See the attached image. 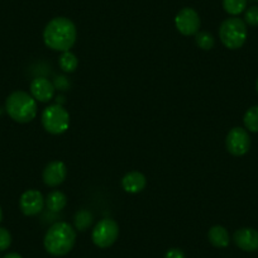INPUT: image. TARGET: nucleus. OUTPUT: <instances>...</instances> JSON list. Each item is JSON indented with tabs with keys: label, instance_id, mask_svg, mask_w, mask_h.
Segmentation results:
<instances>
[{
	"label": "nucleus",
	"instance_id": "1",
	"mask_svg": "<svg viewBox=\"0 0 258 258\" xmlns=\"http://www.w3.org/2000/svg\"><path fill=\"white\" fill-rule=\"evenodd\" d=\"M78 31L73 21L64 17H57L48 22L43 31V41L53 51H70L75 44Z\"/></svg>",
	"mask_w": 258,
	"mask_h": 258
},
{
	"label": "nucleus",
	"instance_id": "2",
	"mask_svg": "<svg viewBox=\"0 0 258 258\" xmlns=\"http://www.w3.org/2000/svg\"><path fill=\"white\" fill-rule=\"evenodd\" d=\"M76 242V230L66 222H57L49 227L43 244L47 252L56 257L68 254Z\"/></svg>",
	"mask_w": 258,
	"mask_h": 258
},
{
	"label": "nucleus",
	"instance_id": "3",
	"mask_svg": "<svg viewBox=\"0 0 258 258\" xmlns=\"http://www.w3.org/2000/svg\"><path fill=\"white\" fill-rule=\"evenodd\" d=\"M6 110L18 123H29L37 115V100L26 91H14L7 98Z\"/></svg>",
	"mask_w": 258,
	"mask_h": 258
},
{
	"label": "nucleus",
	"instance_id": "4",
	"mask_svg": "<svg viewBox=\"0 0 258 258\" xmlns=\"http://www.w3.org/2000/svg\"><path fill=\"white\" fill-rule=\"evenodd\" d=\"M247 26L243 19L233 17L220 24L219 37L222 43L229 49H238L245 43L247 39Z\"/></svg>",
	"mask_w": 258,
	"mask_h": 258
},
{
	"label": "nucleus",
	"instance_id": "5",
	"mask_svg": "<svg viewBox=\"0 0 258 258\" xmlns=\"http://www.w3.org/2000/svg\"><path fill=\"white\" fill-rule=\"evenodd\" d=\"M42 125L51 135H62L70 126V114L61 104L47 106L42 113Z\"/></svg>",
	"mask_w": 258,
	"mask_h": 258
},
{
	"label": "nucleus",
	"instance_id": "6",
	"mask_svg": "<svg viewBox=\"0 0 258 258\" xmlns=\"http://www.w3.org/2000/svg\"><path fill=\"white\" fill-rule=\"evenodd\" d=\"M118 235L119 227L115 220L105 218L95 225L93 234H91V239L96 247L109 248L115 243V240L118 239Z\"/></svg>",
	"mask_w": 258,
	"mask_h": 258
},
{
	"label": "nucleus",
	"instance_id": "7",
	"mask_svg": "<svg viewBox=\"0 0 258 258\" xmlns=\"http://www.w3.org/2000/svg\"><path fill=\"white\" fill-rule=\"evenodd\" d=\"M225 146L230 155L244 156L250 148V137L245 129L235 126L228 132Z\"/></svg>",
	"mask_w": 258,
	"mask_h": 258
},
{
	"label": "nucleus",
	"instance_id": "8",
	"mask_svg": "<svg viewBox=\"0 0 258 258\" xmlns=\"http://www.w3.org/2000/svg\"><path fill=\"white\" fill-rule=\"evenodd\" d=\"M175 26L183 36H195L200 29V17L192 8H183L175 18Z\"/></svg>",
	"mask_w": 258,
	"mask_h": 258
},
{
	"label": "nucleus",
	"instance_id": "9",
	"mask_svg": "<svg viewBox=\"0 0 258 258\" xmlns=\"http://www.w3.org/2000/svg\"><path fill=\"white\" fill-rule=\"evenodd\" d=\"M44 198L38 190H27L22 194L19 200V208L27 217H33L43 210Z\"/></svg>",
	"mask_w": 258,
	"mask_h": 258
},
{
	"label": "nucleus",
	"instance_id": "10",
	"mask_svg": "<svg viewBox=\"0 0 258 258\" xmlns=\"http://www.w3.org/2000/svg\"><path fill=\"white\" fill-rule=\"evenodd\" d=\"M68 177V167L62 161H52L43 170V182L49 187L61 185Z\"/></svg>",
	"mask_w": 258,
	"mask_h": 258
},
{
	"label": "nucleus",
	"instance_id": "11",
	"mask_svg": "<svg viewBox=\"0 0 258 258\" xmlns=\"http://www.w3.org/2000/svg\"><path fill=\"white\" fill-rule=\"evenodd\" d=\"M233 240L238 248L245 252L258 250V230L253 228H240L233 234Z\"/></svg>",
	"mask_w": 258,
	"mask_h": 258
},
{
	"label": "nucleus",
	"instance_id": "12",
	"mask_svg": "<svg viewBox=\"0 0 258 258\" xmlns=\"http://www.w3.org/2000/svg\"><path fill=\"white\" fill-rule=\"evenodd\" d=\"M54 85L46 78H36L31 83V95L41 103H47L54 96Z\"/></svg>",
	"mask_w": 258,
	"mask_h": 258
},
{
	"label": "nucleus",
	"instance_id": "13",
	"mask_svg": "<svg viewBox=\"0 0 258 258\" xmlns=\"http://www.w3.org/2000/svg\"><path fill=\"white\" fill-rule=\"evenodd\" d=\"M146 185H147V178L143 173L138 172V171L128 172L121 178V187L129 194L141 192V191L145 190Z\"/></svg>",
	"mask_w": 258,
	"mask_h": 258
},
{
	"label": "nucleus",
	"instance_id": "14",
	"mask_svg": "<svg viewBox=\"0 0 258 258\" xmlns=\"http://www.w3.org/2000/svg\"><path fill=\"white\" fill-rule=\"evenodd\" d=\"M208 238H209V242L217 248H225L230 243L229 233L222 225H214V227L210 228Z\"/></svg>",
	"mask_w": 258,
	"mask_h": 258
},
{
	"label": "nucleus",
	"instance_id": "15",
	"mask_svg": "<svg viewBox=\"0 0 258 258\" xmlns=\"http://www.w3.org/2000/svg\"><path fill=\"white\" fill-rule=\"evenodd\" d=\"M44 202H46L47 209L53 213H57L64 209V207L68 204V197L63 192H61V191L56 190L49 192Z\"/></svg>",
	"mask_w": 258,
	"mask_h": 258
},
{
	"label": "nucleus",
	"instance_id": "16",
	"mask_svg": "<svg viewBox=\"0 0 258 258\" xmlns=\"http://www.w3.org/2000/svg\"><path fill=\"white\" fill-rule=\"evenodd\" d=\"M58 63H59V68H61L62 71L70 74V73H74V71L78 69L79 59H78V57L73 53V52L66 51V52H62V54L59 56Z\"/></svg>",
	"mask_w": 258,
	"mask_h": 258
},
{
	"label": "nucleus",
	"instance_id": "17",
	"mask_svg": "<svg viewBox=\"0 0 258 258\" xmlns=\"http://www.w3.org/2000/svg\"><path fill=\"white\" fill-rule=\"evenodd\" d=\"M243 123H244L245 129L249 132L258 133V105L252 106L245 111L243 116Z\"/></svg>",
	"mask_w": 258,
	"mask_h": 258
},
{
	"label": "nucleus",
	"instance_id": "18",
	"mask_svg": "<svg viewBox=\"0 0 258 258\" xmlns=\"http://www.w3.org/2000/svg\"><path fill=\"white\" fill-rule=\"evenodd\" d=\"M223 8L230 16H239L247 8V0H223Z\"/></svg>",
	"mask_w": 258,
	"mask_h": 258
},
{
	"label": "nucleus",
	"instance_id": "19",
	"mask_svg": "<svg viewBox=\"0 0 258 258\" xmlns=\"http://www.w3.org/2000/svg\"><path fill=\"white\" fill-rule=\"evenodd\" d=\"M93 223V214L89 210H80L75 214V227L76 229L84 232Z\"/></svg>",
	"mask_w": 258,
	"mask_h": 258
},
{
	"label": "nucleus",
	"instance_id": "20",
	"mask_svg": "<svg viewBox=\"0 0 258 258\" xmlns=\"http://www.w3.org/2000/svg\"><path fill=\"white\" fill-rule=\"evenodd\" d=\"M195 42H197L198 47L204 49V51L212 49L215 43L214 37L210 33H208V32H198V33L195 34Z\"/></svg>",
	"mask_w": 258,
	"mask_h": 258
},
{
	"label": "nucleus",
	"instance_id": "21",
	"mask_svg": "<svg viewBox=\"0 0 258 258\" xmlns=\"http://www.w3.org/2000/svg\"><path fill=\"white\" fill-rule=\"evenodd\" d=\"M244 22L248 26H258V6H253L248 8L244 13Z\"/></svg>",
	"mask_w": 258,
	"mask_h": 258
},
{
	"label": "nucleus",
	"instance_id": "22",
	"mask_svg": "<svg viewBox=\"0 0 258 258\" xmlns=\"http://www.w3.org/2000/svg\"><path fill=\"white\" fill-rule=\"evenodd\" d=\"M12 244V234L6 228H0V250H7Z\"/></svg>",
	"mask_w": 258,
	"mask_h": 258
},
{
	"label": "nucleus",
	"instance_id": "23",
	"mask_svg": "<svg viewBox=\"0 0 258 258\" xmlns=\"http://www.w3.org/2000/svg\"><path fill=\"white\" fill-rule=\"evenodd\" d=\"M165 258H185V253L178 248H171L167 250Z\"/></svg>",
	"mask_w": 258,
	"mask_h": 258
},
{
	"label": "nucleus",
	"instance_id": "24",
	"mask_svg": "<svg viewBox=\"0 0 258 258\" xmlns=\"http://www.w3.org/2000/svg\"><path fill=\"white\" fill-rule=\"evenodd\" d=\"M3 258H23V257H22L21 254H18V253L13 252V253H8V254L4 255Z\"/></svg>",
	"mask_w": 258,
	"mask_h": 258
},
{
	"label": "nucleus",
	"instance_id": "25",
	"mask_svg": "<svg viewBox=\"0 0 258 258\" xmlns=\"http://www.w3.org/2000/svg\"><path fill=\"white\" fill-rule=\"evenodd\" d=\"M2 219H3V210L0 208V222H2Z\"/></svg>",
	"mask_w": 258,
	"mask_h": 258
},
{
	"label": "nucleus",
	"instance_id": "26",
	"mask_svg": "<svg viewBox=\"0 0 258 258\" xmlns=\"http://www.w3.org/2000/svg\"><path fill=\"white\" fill-rule=\"evenodd\" d=\"M255 89H257V93H258V79H257V83H255Z\"/></svg>",
	"mask_w": 258,
	"mask_h": 258
},
{
	"label": "nucleus",
	"instance_id": "27",
	"mask_svg": "<svg viewBox=\"0 0 258 258\" xmlns=\"http://www.w3.org/2000/svg\"><path fill=\"white\" fill-rule=\"evenodd\" d=\"M257 2H258V0H257Z\"/></svg>",
	"mask_w": 258,
	"mask_h": 258
}]
</instances>
